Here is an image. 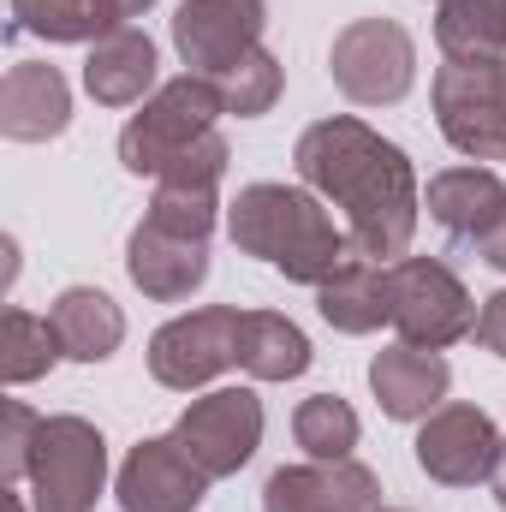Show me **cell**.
Returning a JSON list of instances; mask_svg holds the SVG:
<instances>
[{
	"label": "cell",
	"mask_w": 506,
	"mask_h": 512,
	"mask_svg": "<svg viewBox=\"0 0 506 512\" xmlns=\"http://www.w3.org/2000/svg\"><path fill=\"white\" fill-rule=\"evenodd\" d=\"M143 221L185 233V239H209L221 221V185H185V179H155V197L143 209Z\"/></svg>",
	"instance_id": "d4e9b609"
},
{
	"label": "cell",
	"mask_w": 506,
	"mask_h": 512,
	"mask_svg": "<svg viewBox=\"0 0 506 512\" xmlns=\"http://www.w3.org/2000/svg\"><path fill=\"white\" fill-rule=\"evenodd\" d=\"M423 209L435 215V227L459 245H477V233L506 209V185L489 173V167H447L429 179V197Z\"/></svg>",
	"instance_id": "d6986e66"
},
{
	"label": "cell",
	"mask_w": 506,
	"mask_h": 512,
	"mask_svg": "<svg viewBox=\"0 0 506 512\" xmlns=\"http://www.w3.org/2000/svg\"><path fill=\"white\" fill-rule=\"evenodd\" d=\"M280 84H286V72H280V60H274L268 48L245 54L233 72H221V78H215V90H221V108H227V114H239V120L268 114V108L280 102Z\"/></svg>",
	"instance_id": "4316f807"
},
{
	"label": "cell",
	"mask_w": 506,
	"mask_h": 512,
	"mask_svg": "<svg viewBox=\"0 0 506 512\" xmlns=\"http://www.w3.org/2000/svg\"><path fill=\"white\" fill-rule=\"evenodd\" d=\"M477 346L495 352V358H506V286L501 292H489L483 310H477Z\"/></svg>",
	"instance_id": "f1b7e54d"
},
{
	"label": "cell",
	"mask_w": 506,
	"mask_h": 512,
	"mask_svg": "<svg viewBox=\"0 0 506 512\" xmlns=\"http://www.w3.org/2000/svg\"><path fill=\"white\" fill-rule=\"evenodd\" d=\"M471 251L483 256L489 268H501V274H506V209L489 221V227H483V233H477V245H471Z\"/></svg>",
	"instance_id": "4dcf8cb0"
},
{
	"label": "cell",
	"mask_w": 506,
	"mask_h": 512,
	"mask_svg": "<svg viewBox=\"0 0 506 512\" xmlns=\"http://www.w3.org/2000/svg\"><path fill=\"white\" fill-rule=\"evenodd\" d=\"M173 441L197 459V471L209 483L239 477L262 447V399L251 387H215V393H203L179 411Z\"/></svg>",
	"instance_id": "9c48e42d"
},
{
	"label": "cell",
	"mask_w": 506,
	"mask_h": 512,
	"mask_svg": "<svg viewBox=\"0 0 506 512\" xmlns=\"http://www.w3.org/2000/svg\"><path fill=\"white\" fill-rule=\"evenodd\" d=\"M239 370L251 382H298L310 370V340L280 310H245L239 316Z\"/></svg>",
	"instance_id": "44dd1931"
},
{
	"label": "cell",
	"mask_w": 506,
	"mask_h": 512,
	"mask_svg": "<svg viewBox=\"0 0 506 512\" xmlns=\"http://www.w3.org/2000/svg\"><path fill=\"white\" fill-rule=\"evenodd\" d=\"M387 298H393V334L399 346L447 352L477 334V304L465 280L441 256H399L387 262Z\"/></svg>",
	"instance_id": "5b68a950"
},
{
	"label": "cell",
	"mask_w": 506,
	"mask_h": 512,
	"mask_svg": "<svg viewBox=\"0 0 506 512\" xmlns=\"http://www.w3.org/2000/svg\"><path fill=\"white\" fill-rule=\"evenodd\" d=\"M381 477L358 459H310L280 465L262 483V512H376Z\"/></svg>",
	"instance_id": "4fadbf2b"
},
{
	"label": "cell",
	"mask_w": 506,
	"mask_h": 512,
	"mask_svg": "<svg viewBox=\"0 0 506 512\" xmlns=\"http://www.w3.org/2000/svg\"><path fill=\"white\" fill-rule=\"evenodd\" d=\"M30 512H96L108 489V441L90 417H42L24 465Z\"/></svg>",
	"instance_id": "3957f363"
},
{
	"label": "cell",
	"mask_w": 506,
	"mask_h": 512,
	"mask_svg": "<svg viewBox=\"0 0 506 512\" xmlns=\"http://www.w3.org/2000/svg\"><path fill=\"white\" fill-rule=\"evenodd\" d=\"M203 495H209V477L173 435H143L114 477L120 512H197Z\"/></svg>",
	"instance_id": "7c38bea8"
},
{
	"label": "cell",
	"mask_w": 506,
	"mask_h": 512,
	"mask_svg": "<svg viewBox=\"0 0 506 512\" xmlns=\"http://www.w3.org/2000/svg\"><path fill=\"white\" fill-rule=\"evenodd\" d=\"M441 137L483 161H506V60H447L429 84Z\"/></svg>",
	"instance_id": "8992f818"
},
{
	"label": "cell",
	"mask_w": 506,
	"mask_h": 512,
	"mask_svg": "<svg viewBox=\"0 0 506 512\" xmlns=\"http://www.w3.org/2000/svg\"><path fill=\"white\" fill-rule=\"evenodd\" d=\"M376 512H405V507H376Z\"/></svg>",
	"instance_id": "d6a6232c"
},
{
	"label": "cell",
	"mask_w": 506,
	"mask_h": 512,
	"mask_svg": "<svg viewBox=\"0 0 506 512\" xmlns=\"http://www.w3.org/2000/svg\"><path fill=\"white\" fill-rule=\"evenodd\" d=\"M292 435H298V447H304L310 459H352L364 423H358V411H352L340 393H310V399L292 411Z\"/></svg>",
	"instance_id": "cb8c5ba5"
},
{
	"label": "cell",
	"mask_w": 506,
	"mask_h": 512,
	"mask_svg": "<svg viewBox=\"0 0 506 512\" xmlns=\"http://www.w3.org/2000/svg\"><path fill=\"white\" fill-rule=\"evenodd\" d=\"M126 274L143 298L179 304L209 280V239H185V233H167L155 221H137L126 239Z\"/></svg>",
	"instance_id": "5bb4252c"
},
{
	"label": "cell",
	"mask_w": 506,
	"mask_h": 512,
	"mask_svg": "<svg viewBox=\"0 0 506 512\" xmlns=\"http://www.w3.org/2000/svg\"><path fill=\"white\" fill-rule=\"evenodd\" d=\"M292 167L322 203H334L346 215V239L358 256L399 262L411 251L417 215H423V185H417L411 155L393 137H381L376 126H364L352 114H334V120L304 126Z\"/></svg>",
	"instance_id": "6da1fadb"
},
{
	"label": "cell",
	"mask_w": 506,
	"mask_h": 512,
	"mask_svg": "<svg viewBox=\"0 0 506 512\" xmlns=\"http://www.w3.org/2000/svg\"><path fill=\"white\" fill-rule=\"evenodd\" d=\"M42 411H30L24 399H6V435H0V483L24 489V465H30V441H36Z\"/></svg>",
	"instance_id": "83f0119b"
},
{
	"label": "cell",
	"mask_w": 506,
	"mask_h": 512,
	"mask_svg": "<svg viewBox=\"0 0 506 512\" xmlns=\"http://www.w3.org/2000/svg\"><path fill=\"white\" fill-rule=\"evenodd\" d=\"M334 90L358 108H393L417 84V42L399 18H358L328 48Z\"/></svg>",
	"instance_id": "52a82bcc"
},
{
	"label": "cell",
	"mask_w": 506,
	"mask_h": 512,
	"mask_svg": "<svg viewBox=\"0 0 506 512\" xmlns=\"http://www.w3.org/2000/svg\"><path fill=\"white\" fill-rule=\"evenodd\" d=\"M227 239L239 245V256L268 262L298 286H322L358 256L346 227H334V215L310 185H274V179H256L227 203Z\"/></svg>",
	"instance_id": "7a4b0ae2"
},
{
	"label": "cell",
	"mask_w": 506,
	"mask_h": 512,
	"mask_svg": "<svg viewBox=\"0 0 506 512\" xmlns=\"http://www.w3.org/2000/svg\"><path fill=\"white\" fill-rule=\"evenodd\" d=\"M215 114H227L215 78H197V72L167 78L120 131V167L137 179H161L191 143H203L215 131Z\"/></svg>",
	"instance_id": "277c9868"
},
{
	"label": "cell",
	"mask_w": 506,
	"mask_h": 512,
	"mask_svg": "<svg viewBox=\"0 0 506 512\" xmlns=\"http://www.w3.org/2000/svg\"><path fill=\"white\" fill-rule=\"evenodd\" d=\"M489 489H495V501L506 512V435H501V453H495V471H489Z\"/></svg>",
	"instance_id": "1f68e13d"
},
{
	"label": "cell",
	"mask_w": 506,
	"mask_h": 512,
	"mask_svg": "<svg viewBox=\"0 0 506 512\" xmlns=\"http://www.w3.org/2000/svg\"><path fill=\"white\" fill-rule=\"evenodd\" d=\"M155 42L131 24V30H108L90 42V60H84V90L90 102L102 108H143L161 84H155Z\"/></svg>",
	"instance_id": "e0dca14e"
},
{
	"label": "cell",
	"mask_w": 506,
	"mask_h": 512,
	"mask_svg": "<svg viewBox=\"0 0 506 512\" xmlns=\"http://www.w3.org/2000/svg\"><path fill=\"white\" fill-rule=\"evenodd\" d=\"M12 24L6 36H42V42H96V6L90 0H6Z\"/></svg>",
	"instance_id": "484cf974"
},
{
	"label": "cell",
	"mask_w": 506,
	"mask_h": 512,
	"mask_svg": "<svg viewBox=\"0 0 506 512\" xmlns=\"http://www.w3.org/2000/svg\"><path fill=\"white\" fill-rule=\"evenodd\" d=\"M316 310L334 334H376L381 322L393 328V298H387V262L352 256L334 280L316 286Z\"/></svg>",
	"instance_id": "ffe728a7"
},
{
	"label": "cell",
	"mask_w": 506,
	"mask_h": 512,
	"mask_svg": "<svg viewBox=\"0 0 506 512\" xmlns=\"http://www.w3.org/2000/svg\"><path fill=\"white\" fill-rule=\"evenodd\" d=\"M435 42L447 60H506V0H441Z\"/></svg>",
	"instance_id": "7402d4cb"
},
{
	"label": "cell",
	"mask_w": 506,
	"mask_h": 512,
	"mask_svg": "<svg viewBox=\"0 0 506 512\" xmlns=\"http://www.w3.org/2000/svg\"><path fill=\"white\" fill-rule=\"evenodd\" d=\"M262 30H268V0H179L173 12V48L197 78L233 72L245 54L262 48Z\"/></svg>",
	"instance_id": "30bf717a"
},
{
	"label": "cell",
	"mask_w": 506,
	"mask_h": 512,
	"mask_svg": "<svg viewBox=\"0 0 506 512\" xmlns=\"http://www.w3.org/2000/svg\"><path fill=\"white\" fill-rule=\"evenodd\" d=\"M495 453H501L495 417L483 405H465V399L429 411L423 429H417V465L441 489H477V483H489Z\"/></svg>",
	"instance_id": "8fae6325"
},
{
	"label": "cell",
	"mask_w": 506,
	"mask_h": 512,
	"mask_svg": "<svg viewBox=\"0 0 506 512\" xmlns=\"http://www.w3.org/2000/svg\"><path fill=\"white\" fill-rule=\"evenodd\" d=\"M48 322L60 334V352L72 364H108L126 340V310L102 292V286H66L48 304Z\"/></svg>",
	"instance_id": "ac0fdd59"
},
{
	"label": "cell",
	"mask_w": 506,
	"mask_h": 512,
	"mask_svg": "<svg viewBox=\"0 0 506 512\" xmlns=\"http://www.w3.org/2000/svg\"><path fill=\"white\" fill-rule=\"evenodd\" d=\"M90 6H96V24H102V36H108V30H131L155 0H90Z\"/></svg>",
	"instance_id": "f546056e"
},
{
	"label": "cell",
	"mask_w": 506,
	"mask_h": 512,
	"mask_svg": "<svg viewBox=\"0 0 506 512\" xmlns=\"http://www.w3.org/2000/svg\"><path fill=\"white\" fill-rule=\"evenodd\" d=\"M239 304H203L149 334V376L173 393L209 387L221 370L239 364Z\"/></svg>",
	"instance_id": "ba28073f"
},
{
	"label": "cell",
	"mask_w": 506,
	"mask_h": 512,
	"mask_svg": "<svg viewBox=\"0 0 506 512\" xmlns=\"http://www.w3.org/2000/svg\"><path fill=\"white\" fill-rule=\"evenodd\" d=\"M447 387H453V370L441 352H423V346H387L370 358V393L376 405L393 417V423H417L429 411L447 405Z\"/></svg>",
	"instance_id": "2e32d148"
},
{
	"label": "cell",
	"mask_w": 506,
	"mask_h": 512,
	"mask_svg": "<svg viewBox=\"0 0 506 512\" xmlns=\"http://www.w3.org/2000/svg\"><path fill=\"white\" fill-rule=\"evenodd\" d=\"M72 126V84L48 60H18L6 66L0 84V137L12 143H48Z\"/></svg>",
	"instance_id": "9a60e30c"
},
{
	"label": "cell",
	"mask_w": 506,
	"mask_h": 512,
	"mask_svg": "<svg viewBox=\"0 0 506 512\" xmlns=\"http://www.w3.org/2000/svg\"><path fill=\"white\" fill-rule=\"evenodd\" d=\"M60 334L48 316H30V310H6L0 316V382L6 387H24V382H42L54 364H60Z\"/></svg>",
	"instance_id": "603a6c76"
}]
</instances>
